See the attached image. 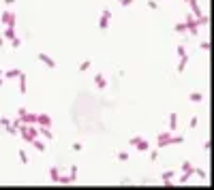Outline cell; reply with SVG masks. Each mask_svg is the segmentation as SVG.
I'll use <instances>...</instances> for the list:
<instances>
[{
	"label": "cell",
	"instance_id": "cell-1",
	"mask_svg": "<svg viewBox=\"0 0 214 190\" xmlns=\"http://www.w3.org/2000/svg\"><path fill=\"white\" fill-rule=\"evenodd\" d=\"M184 141V137L180 135V137H169V132H163V135H158V147H165V145H176V143H182Z\"/></svg>",
	"mask_w": 214,
	"mask_h": 190
},
{
	"label": "cell",
	"instance_id": "cell-8",
	"mask_svg": "<svg viewBox=\"0 0 214 190\" xmlns=\"http://www.w3.org/2000/svg\"><path fill=\"white\" fill-rule=\"evenodd\" d=\"M22 118H24V122H30V124L36 122V116H30V113H24V111H22Z\"/></svg>",
	"mask_w": 214,
	"mask_h": 190
},
{
	"label": "cell",
	"instance_id": "cell-2",
	"mask_svg": "<svg viewBox=\"0 0 214 190\" xmlns=\"http://www.w3.org/2000/svg\"><path fill=\"white\" fill-rule=\"evenodd\" d=\"M19 132H22V137H24L28 143H32L36 139V135H39V131L30 128V126H19Z\"/></svg>",
	"mask_w": 214,
	"mask_h": 190
},
{
	"label": "cell",
	"instance_id": "cell-7",
	"mask_svg": "<svg viewBox=\"0 0 214 190\" xmlns=\"http://www.w3.org/2000/svg\"><path fill=\"white\" fill-rule=\"evenodd\" d=\"M174 175H176V171H165V173H161V179H163V182H169Z\"/></svg>",
	"mask_w": 214,
	"mask_h": 190
},
{
	"label": "cell",
	"instance_id": "cell-5",
	"mask_svg": "<svg viewBox=\"0 0 214 190\" xmlns=\"http://www.w3.org/2000/svg\"><path fill=\"white\" fill-rule=\"evenodd\" d=\"M39 135H41V137H45V139H51V137H54V135L49 132V128H47V126H43V128L39 131Z\"/></svg>",
	"mask_w": 214,
	"mask_h": 190
},
{
	"label": "cell",
	"instance_id": "cell-4",
	"mask_svg": "<svg viewBox=\"0 0 214 190\" xmlns=\"http://www.w3.org/2000/svg\"><path fill=\"white\" fill-rule=\"evenodd\" d=\"M36 122H39V124H43V126H51V120H49L47 116H39Z\"/></svg>",
	"mask_w": 214,
	"mask_h": 190
},
{
	"label": "cell",
	"instance_id": "cell-11",
	"mask_svg": "<svg viewBox=\"0 0 214 190\" xmlns=\"http://www.w3.org/2000/svg\"><path fill=\"white\" fill-rule=\"evenodd\" d=\"M19 158H22V162H24V165L28 162V154H26L24 150H19Z\"/></svg>",
	"mask_w": 214,
	"mask_h": 190
},
{
	"label": "cell",
	"instance_id": "cell-12",
	"mask_svg": "<svg viewBox=\"0 0 214 190\" xmlns=\"http://www.w3.org/2000/svg\"><path fill=\"white\" fill-rule=\"evenodd\" d=\"M118 158L122 160V162H124V160H129V154H126V152H120V154H118Z\"/></svg>",
	"mask_w": 214,
	"mask_h": 190
},
{
	"label": "cell",
	"instance_id": "cell-10",
	"mask_svg": "<svg viewBox=\"0 0 214 190\" xmlns=\"http://www.w3.org/2000/svg\"><path fill=\"white\" fill-rule=\"evenodd\" d=\"M32 143H35V147H36V150H39V152H43V150H45V143L36 141V139H35V141H32Z\"/></svg>",
	"mask_w": 214,
	"mask_h": 190
},
{
	"label": "cell",
	"instance_id": "cell-9",
	"mask_svg": "<svg viewBox=\"0 0 214 190\" xmlns=\"http://www.w3.org/2000/svg\"><path fill=\"white\" fill-rule=\"evenodd\" d=\"M169 128H171V131H176V128H178V116H176V113L171 116V126H169Z\"/></svg>",
	"mask_w": 214,
	"mask_h": 190
},
{
	"label": "cell",
	"instance_id": "cell-3",
	"mask_svg": "<svg viewBox=\"0 0 214 190\" xmlns=\"http://www.w3.org/2000/svg\"><path fill=\"white\" fill-rule=\"evenodd\" d=\"M49 175H51V182H58V179H60V169H58V167H51Z\"/></svg>",
	"mask_w": 214,
	"mask_h": 190
},
{
	"label": "cell",
	"instance_id": "cell-13",
	"mask_svg": "<svg viewBox=\"0 0 214 190\" xmlns=\"http://www.w3.org/2000/svg\"><path fill=\"white\" fill-rule=\"evenodd\" d=\"M150 160L156 162V160H158V152H152V154H150Z\"/></svg>",
	"mask_w": 214,
	"mask_h": 190
},
{
	"label": "cell",
	"instance_id": "cell-6",
	"mask_svg": "<svg viewBox=\"0 0 214 190\" xmlns=\"http://www.w3.org/2000/svg\"><path fill=\"white\" fill-rule=\"evenodd\" d=\"M135 147H137L139 152H146V150H148V141H142V139H139V141L135 143Z\"/></svg>",
	"mask_w": 214,
	"mask_h": 190
}]
</instances>
